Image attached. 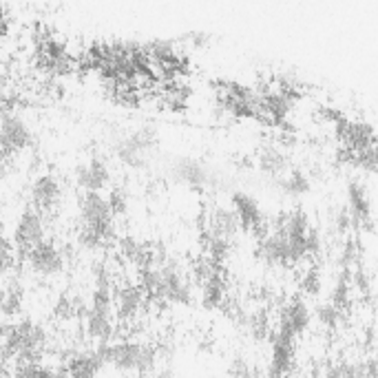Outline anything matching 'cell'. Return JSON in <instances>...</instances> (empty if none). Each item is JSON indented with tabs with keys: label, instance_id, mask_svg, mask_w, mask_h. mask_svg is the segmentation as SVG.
<instances>
[{
	"label": "cell",
	"instance_id": "9",
	"mask_svg": "<svg viewBox=\"0 0 378 378\" xmlns=\"http://www.w3.org/2000/svg\"><path fill=\"white\" fill-rule=\"evenodd\" d=\"M155 146V133L151 129H140L118 144V157L129 166H142Z\"/></svg>",
	"mask_w": 378,
	"mask_h": 378
},
{
	"label": "cell",
	"instance_id": "10",
	"mask_svg": "<svg viewBox=\"0 0 378 378\" xmlns=\"http://www.w3.org/2000/svg\"><path fill=\"white\" fill-rule=\"evenodd\" d=\"M294 339L275 332L272 339V352H270V365H268V378H290L294 370Z\"/></svg>",
	"mask_w": 378,
	"mask_h": 378
},
{
	"label": "cell",
	"instance_id": "6",
	"mask_svg": "<svg viewBox=\"0 0 378 378\" xmlns=\"http://www.w3.org/2000/svg\"><path fill=\"white\" fill-rule=\"evenodd\" d=\"M45 217H42L38 210L29 208L20 215L18 224H16V233H14V250H18L20 255H27L31 248H36L38 244L45 241Z\"/></svg>",
	"mask_w": 378,
	"mask_h": 378
},
{
	"label": "cell",
	"instance_id": "2",
	"mask_svg": "<svg viewBox=\"0 0 378 378\" xmlns=\"http://www.w3.org/2000/svg\"><path fill=\"white\" fill-rule=\"evenodd\" d=\"M47 348V332L34 321L9 323L0 328V350L5 359L16 363L38 361V356Z\"/></svg>",
	"mask_w": 378,
	"mask_h": 378
},
{
	"label": "cell",
	"instance_id": "1",
	"mask_svg": "<svg viewBox=\"0 0 378 378\" xmlns=\"http://www.w3.org/2000/svg\"><path fill=\"white\" fill-rule=\"evenodd\" d=\"M102 365H113L120 372H135L140 376H151L157 365V348L135 341L102 343L96 350Z\"/></svg>",
	"mask_w": 378,
	"mask_h": 378
},
{
	"label": "cell",
	"instance_id": "11",
	"mask_svg": "<svg viewBox=\"0 0 378 378\" xmlns=\"http://www.w3.org/2000/svg\"><path fill=\"white\" fill-rule=\"evenodd\" d=\"M62 202V184L54 175H40L31 184V204L38 213H51Z\"/></svg>",
	"mask_w": 378,
	"mask_h": 378
},
{
	"label": "cell",
	"instance_id": "21",
	"mask_svg": "<svg viewBox=\"0 0 378 378\" xmlns=\"http://www.w3.org/2000/svg\"><path fill=\"white\" fill-rule=\"evenodd\" d=\"M102 361L96 352H80L73 354L67 365V378H98L102 370Z\"/></svg>",
	"mask_w": 378,
	"mask_h": 378
},
{
	"label": "cell",
	"instance_id": "29",
	"mask_svg": "<svg viewBox=\"0 0 378 378\" xmlns=\"http://www.w3.org/2000/svg\"><path fill=\"white\" fill-rule=\"evenodd\" d=\"M5 34H9V20L5 14H0V36H5Z\"/></svg>",
	"mask_w": 378,
	"mask_h": 378
},
{
	"label": "cell",
	"instance_id": "4",
	"mask_svg": "<svg viewBox=\"0 0 378 378\" xmlns=\"http://www.w3.org/2000/svg\"><path fill=\"white\" fill-rule=\"evenodd\" d=\"M31 142H34V135L25 120H20L14 113L0 118V153L5 157H14L27 151Z\"/></svg>",
	"mask_w": 378,
	"mask_h": 378
},
{
	"label": "cell",
	"instance_id": "14",
	"mask_svg": "<svg viewBox=\"0 0 378 378\" xmlns=\"http://www.w3.org/2000/svg\"><path fill=\"white\" fill-rule=\"evenodd\" d=\"M348 213L354 226H372V202L363 182L348 184Z\"/></svg>",
	"mask_w": 378,
	"mask_h": 378
},
{
	"label": "cell",
	"instance_id": "32",
	"mask_svg": "<svg viewBox=\"0 0 378 378\" xmlns=\"http://www.w3.org/2000/svg\"><path fill=\"white\" fill-rule=\"evenodd\" d=\"M60 378H67V376H62V374H60Z\"/></svg>",
	"mask_w": 378,
	"mask_h": 378
},
{
	"label": "cell",
	"instance_id": "3",
	"mask_svg": "<svg viewBox=\"0 0 378 378\" xmlns=\"http://www.w3.org/2000/svg\"><path fill=\"white\" fill-rule=\"evenodd\" d=\"M80 219L82 226L91 233H96L104 244L115 235V215L111 213L107 197L100 193H84L80 197Z\"/></svg>",
	"mask_w": 378,
	"mask_h": 378
},
{
	"label": "cell",
	"instance_id": "8",
	"mask_svg": "<svg viewBox=\"0 0 378 378\" xmlns=\"http://www.w3.org/2000/svg\"><path fill=\"white\" fill-rule=\"evenodd\" d=\"M233 213L239 219V226L250 230L252 235H257L259 239H264L270 230L264 219V213H261L259 204L246 193H235L233 195Z\"/></svg>",
	"mask_w": 378,
	"mask_h": 378
},
{
	"label": "cell",
	"instance_id": "26",
	"mask_svg": "<svg viewBox=\"0 0 378 378\" xmlns=\"http://www.w3.org/2000/svg\"><path fill=\"white\" fill-rule=\"evenodd\" d=\"M321 290H323L321 272L317 268H308L301 277V292L308 294V297H317V294H321Z\"/></svg>",
	"mask_w": 378,
	"mask_h": 378
},
{
	"label": "cell",
	"instance_id": "28",
	"mask_svg": "<svg viewBox=\"0 0 378 378\" xmlns=\"http://www.w3.org/2000/svg\"><path fill=\"white\" fill-rule=\"evenodd\" d=\"M350 226H354V224H352V217L348 213V208H339L334 213V228L343 235V233H348Z\"/></svg>",
	"mask_w": 378,
	"mask_h": 378
},
{
	"label": "cell",
	"instance_id": "20",
	"mask_svg": "<svg viewBox=\"0 0 378 378\" xmlns=\"http://www.w3.org/2000/svg\"><path fill=\"white\" fill-rule=\"evenodd\" d=\"M259 168L261 173L270 177H283L290 171V160L286 151H281L275 144H268L259 151Z\"/></svg>",
	"mask_w": 378,
	"mask_h": 378
},
{
	"label": "cell",
	"instance_id": "12",
	"mask_svg": "<svg viewBox=\"0 0 378 378\" xmlns=\"http://www.w3.org/2000/svg\"><path fill=\"white\" fill-rule=\"evenodd\" d=\"M76 182L84 193H100L111 182V171L100 157H91L76 168Z\"/></svg>",
	"mask_w": 378,
	"mask_h": 378
},
{
	"label": "cell",
	"instance_id": "23",
	"mask_svg": "<svg viewBox=\"0 0 378 378\" xmlns=\"http://www.w3.org/2000/svg\"><path fill=\"white\" fill-rule=\"evenodd\" d=\"M279 186L286 195L299 197V195H306L310 191V177L303 171H288L286 175L281 177Z\"/></svg>",
	"mask_w": 378,
	"mask_h": 378
},
{
	"label": "cell",
	"instance_id": "19",
	"mask_svg": "<svg viewBox=\"0 0 378 378\" xmlns=\"http://www.w3.org/2000/svg\"><path fill=\"white\" fill-rule=\"evenodd\" d=\"M259 252H261V257H264L266 261H270V264H283V266L294 264L288 239L283 237L281 233H277V230H275V233H268L264 239H261Z\"/></svg>",
	"mask_w": 378,
	"mask_h": 378
},
{
	"label": "cell",
	"instance_id": "17",
	"mask_svg": "<svg viewBox=\"0 0 378 378\" xmlns=\"http://www.w3.org/2000/svg\"><path fill=\"white\" fill-rule=\"evenodd\" d=\"M144 297L146 294L135 288V286H124L115 292L113 297V306H115V314L122 319V321H133L138 319V314L144 308Z\"/></svg>",
	"mask_w": 378,
	"mask_h": 378
},
{
	"label": "cell",
	"instance_id": "25",
	"mask_svg": "<svg viewBox=\"0 0 378 378\" xmlns=\"http://www.w3.org/2000/svg\"><path fill=\"white\" fill-rule=\"evenodd\" d=\"M16 266V250L14 244L9 241V237H5L0 233V275H7L12 272Z\"/></svg>",
	"mask_w": 378,
	"mask_h": 378
},
{
	"label": "cell",
	"instance_id": "31",
	"mask_svg": "<svg viewBox=\"0 0 378 378\" xmlns=\"http://www.w3.org/2000/svg\"><path fill=\"white\" fill-rule=\"evenodd\" d=\"M3 297H5V286L0 283V303H3Z\"/></svg>",
	"mask_w": 378,
	"mask_h": 378
},
{
	"label": "cell",
	"instance_id": "18",
	"mask_svg": "<svg viewBox=\"0 0 378 378\" xmlns=\"http://www.w3.org/2000/svg\"><path fill=\"white\" fill-rule=\"evenodd\" d=\"M173 177L177 182H182L186 186L193 188H204L213 184V173L208 171L204 164H199L195 160H180L173 166Z\"/></svg>",
	"mask_w": 378,
	"mask_h": 378
},
{
	"label": "cell",
	"instance_id": "13",
	"mask_svg": "<svg viewBox=\"0 0 378 378\" xmlns=\"http://www.w3.org/2000/svg\"><path fill=\"white\" fill-rule=\"evenodd\" d=\"M239 219L233 213V208H213L206 219V237H215V239H224L233 244V239L239 235Z\"/></svg>",
	"mask_w": 378,
	"mask_h": 378
},
{
	"label": "cell",
	"instance_id": "15",
	"mask_svg": "<svg viewBox=\"0 0 378 378\" xmlns=\"http://www.w3.org/2000/svg\"><path fill=\"white\" fill-rule=\"evenodd\" d=\"M84 328L87 334L93 341L102 343H111L113 332H115V323H113V310H96V308H87L84 310Z\"/></svg>",
	"mask_w": 378,
	"mask_h": 378
},
{
	"label": "cell",
	"instance_id": "7",
	"mask_svg": "<svg viewBox=\"0 0 378 378\" xmlns=\"http://www.w3.org/2000/svg\"><path fill=\"white\" fill-rule=\"evenodd\" d=\"M308 328H310V308L306 306V301L294 297L283 303V308L279 310V330L277 332L297 341Z\"/></svg>",
	"mask_w": 378,
	"mask_h": 378
},
{
	"label": "cell",
	"instance_id": "27",
	"mask_svg": "<svg viewBox=\"0 0 378 378\" xmlns=\"http://www.w3.org/2000/svg\"><path fill=\"white\" fill-rule=\"evenodd\" d=\"M230 376L233 378H264L259 374L257 367H252L246 359H241V356H237V359H233V363H230Z\"/></svg>",
	"mask_w": 378,
	"mask_h": 378
},
{
	"label": "cell",
	"instance_id": "16",
	"mask_svg": "<svg viewBox=\"0 0 378 378\" xmlns=\"http://www.w3.org/2000/svg\"><path fill=\"white\" fill-rule=\"evenodd\" d=\"M199 288H202V303L204 308L208 310H217L222 308L226 303V297H228V283H226V272L224 268L219 266L213 275H208L202 283H199Z\"/></svg>",
	"mask_w": 378,
	"mask_h": 378
},
{
	"label": "cell",
	"instance_id": "22",
	"mask_svg": "<svg viewBox=\"0 0 378 378\" xmlns=\"http://www.w3.org/2000/svg\"><path fill=\"white\" fill-rule=\"evenodd\" d=\"M25 308V288L18 281H9V286L5 288V297L0 303V314L7 319L18 317Z\"/></svg>",
	"mask_w": 378,
	"mask_h": 378
},
{
	"label": "cell",
	"instance_id": "30",
	"mask_svg": "<svg viewBox=\"0 0 378 378\" xmlns=\"http://www.w3.org/2000/svg\"><path fill=\"white\" fill-rule=\"evenodd\" d=\"M151 378H173L171 372H160V374H151Z\"/></svg>",
	"mask_w": 378,
	"mask_h": 378
},
{
	"label": "cell",
	"instance_id": "24",
	"mask_svg": "<svg viewBox=\"0 0 378 378\" xmlns=\"http://www.w3.org/2000/svg\"><path fill=\"white\" fill-rule=\"evenodd\" d=\"M343 314L345 312H341L339 308H334L332 303H325V306L317 308V319H319V323L323 325L325 330H336V328H339L341 321H343Z\"/></svg>",
	"mask_w": 378,
	"mask_h": 378
},
{
	"label": "cell",
	"instance_id": "5",
	"mask_svg": "<svg viewBox=\"0 0 378 378\" xmlns=\"http://www.w3.org/2000/svg\"><path fill=\"white\" fill-rule=\"evenodd\" d=\"M27 266L38 277H56L65 270V252H62L54 241H42L36 248H31L27 255Z\"/></svg>",
	"mask_w": 378,
	"mask_h": 378
}]
</instances>
